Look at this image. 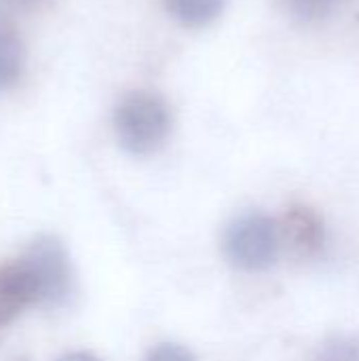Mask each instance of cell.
I'll list each match as a JSON object with an SVG mask.
<instances>
[{"label":"cell","mask_w":359,"mask_h":361,"mask_svg":"<svg viewBox=\"0 0 359 361\" xmlns=\"http://www.w3.org/2000/svg\"><path fill=\"white\" fill-rule=\"evenodd\" d=\"M34 279L40 302L61 305L72 292V264L66 247L55 237H38L21 258Z\"/></svg>","instance_id":"3"},{"label":"cell","mask_w":359,"mask_h":361,"mask_svg":"<svg viewBox=\"0 0 359 361\" xmlns=\"http://www.w3.org/2000/svg\"><path fill=\"white\" fill-rule=\"evenodd\" d=\"M32 302H38V294L28 269L21 262L2 267L0 269V326L11 324Z\"/></svg>","instance_id":"5"},{"label":"cell","mask_w":359,"mask_h":361,"mask_svg":"<svg viewBox=\"0 0 359 361\" xmlns=\"http://www.w3.org/2000/svg\"><path fill=\"white\" fill-rule=\"evenodd\" d=\"M339 4L341 0H286L288 13L300 23H317L328 19Z\"/></svg>","instance_id":"8"},{"label":"cell","mask_w":359,"mask_h":361,"mask_svg":"<svg viewBox=\"0 0 359 361\" xmlns=\"http://www.w3.org/2000/svg\"><path fill=\"white\" fill-rule=\"evenodd\" d=\"M313 361H359V338L334 336L320 347Z\"/></svg>","instance_id":"9"},{"label":"cell","mask_w":359,"mask_h":361,"mask_svg":"<svg viewBox=\"0 0 359 361\" xmlns=\"http://www.w3.org/2000/svg\"><path fill=\"white\" fill-rule=\"evenodd\" d=\"M57 361H99L95 355L91 353H85V351H76V353H68V355H61Z\"/></svg>","instance_id":"11"},{"label":"cell","mask_w":359,"mask_h":361,"mask_svg":"<svg viewBox=\"0 0 359 361\" xmlns=\"http://www.w3.org/2000/svg\"><path fill=\"white\" fill-rule=\"evenodd\" d=\"M169 15L186 27L212 23L224 8V0H165Z\"/></svg>","instance_id":"6"},{"label":"cell","mask_w":359,"mask_h":361,"mask_svg":"<svg viewBox=\"0 0 359 361\" xmlns=\"http://www.w3.org/2000/svg\"><path fill=\"white\" fill-rule=\"evenodd\" d=\"M4 2H8L13 6H19V8H32V6H36V4H40L44 0H4Z\"/></svg>","instance_id":"12"},{"label":"cell","mask_w":359,"mask_h":361,"mask_svg":"<svg viewBox=\"0 0 359 361\" xmlns=\"http://www.w3.org/2000/svg\"><path fill=\"white\" fill-rule=\"evenodd\" d=\"M277 224L258 212L233 220L224 233V254L229 262L248 273H260L277 262L279 254Z\"/></svg>","instance_id":"2"},{"label":"cell","mask_w":359,"mask_h":361,"mask_svg":"<svg viewBox=\"0 0 359 361\" xmlns=\"http://www.w3.org/2000/svg\"><path fill=\"white\" fill-rule=\"evenodd\" d=\"M279 245H284L294 258L311 260L320 256L328 241V228L322 214L311 205H292L277 224Z\"/></svg>","instance_id":"4"},{"label":"cell","mask_w":359,"mask_h":361,"mask_svg":"<svg viewBox=\"0 0 359 361\" xmlns=\"http://www.w3.org/2000/svg\"><path fill=\"white\" fill-rule=\"evenodd\" d=\"M146 361H197V360H195V355H193L188 349H184V347H180V345H174V343H163V345L154 347V349L148 353Z\"/></svg>","instance_id":"10"},{"label":"cell","mask_w":359,"mask_h":361,"mask_svg":"<svg viewBox=\"0 0 359 361\" xmlns=\"http://www.w3.org/2000/svg\"><path fill=\"white\" fill-rule=\"evenodd\" d=\"M23 63L25 49L21 38L11 30L0 27V91H6L19 80Z\"/></svg>","instance_id":"7"},{"label":"cell","mask_w":359,"mask_h":361,"mask_svg":"<svg viewBox=\"0 0 359 361\" xmlns=\"http://www.w3.org/2000/svg\"><path fill=\"white\" fill-rule=\"evenodd\" d=\"M171 131V110L152 91H129L114 108V133L118 144L131 154L159 150Z\"/></svg>","instance_id":"1"}]
</instances>
